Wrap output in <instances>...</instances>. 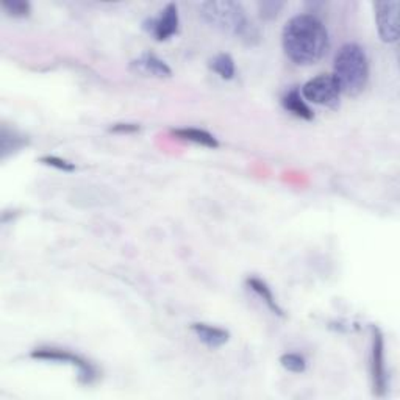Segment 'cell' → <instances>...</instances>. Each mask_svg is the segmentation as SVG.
Wrapping results in <instances>:
<instances>
[{
	"mask_svg": "<svg viewBox=\"0 0 400 400\" xmlns=\"http://www.w3.org/2000/svg\"><path fill=\"white\" fill-rule=\"evenodd\" d=\"M283 51L296 64L308 66L319 61L329 51V31L313 14H297L283 27Z\"/></svg>",
	"mask_w": 400,
	"mask_h": 400,
	"instance_id": "obj_1",
	"label": "cell"
},
{
	"mask_svg": "<svg viewBox=\"0 0 400 400\" xmlns=\"http://www.w3.org/2000/svg\"><path fill=\"white\" fill-rule=\"evenodd\" d=\"M369 77V61L364 48L355 43L342 46L333 64V78L341 89V93L347 96L360 94Z\"/></svg>",
	"mask_w": 400,
	"mask_h": 400,
	"instance_id": "obj_2",
	"label": "cell"
},
{
	"mask_svg": "<svg viewBox=\"0 0 400 400\" xmlns=\"http://www.w3.org/2000/svg\"><path fill=\"white\" fill-rule=\"evenodd\" d=\"M199 11L208 26L220 31L244 38L250 35L252 27L240 4L232 0H210L200 4Z\"/></svg>",
	"mask_w": 400,
	"mask_h": 400,
	"instance_id": "obj_3",
	"label": "cell"
},
{
	"mask_svg": "<svg viewBox=\"0 0 400 400\" xmlns=\"http://www.w3.org/2000/svg\"><path fill=\"white\" fill-rule=\"evenodd\" d=\"M341 89L330 73H321L302 86V97L308 102L334 108L339 103Z\"/></svg>",
	"mask_w": 400,
	"mask_h": 400,
	"instance_id": "obj_4",
	"label": "cell"
},
{
	"mask_svg": "<svg viewBox=\"0 0 400 400\" xmlns=\"http://www.w3.org/2000/svg\"><path fill=\"white\" fill-rule=\"evenodd\" d=\"M31 357L38 358V360L46 361H60L68 363L73 367H77L78 371V380L83 383H91L96 379V371L91 363H88L85 358H81L76 354H71L68 350L61 349H38L35 352H31Z\"/></svg>",
	"mask_w": 400,
	"mask_h": 400,
	"instance_id": "obj_5",
	"label": "cell"
},
{
	"mask_svg": "<svg viewBox=\"0 0 400 400\" xmlns=\"http://www.w3.org/2000/svg\"><path fill=\"white\" fill-rule=\"evenodd\" d=\"M375 21L380 38L385 43H396L399 39V2L397 0H383L374 4Z\"/></svg>",
	"mask_w": 400,
	"mask_h": 400,
	"instance_id": "obj_6",
	"label": "cell"
},
{
	"mask_svg": "<svg viewBox=\"0 0 400 400\" xmlns=\"http://www.w3.org/2000/svg\"><path fill=\"white\" fill-rule=\"evenodd\" d=\"M144 29L157 41H166L178 30V8L175 4H168L157 18L144 22Z\"/></svg>",
	"mask_w": 400,
	"mask_h": 400,
	"instance_id": "obj_7",
	"label": "cell"
},
{
	"mask_svg": "<svg viewBox=\"0 0 400 400\" xmlns=\"http://www.w3.org/2000/svg\"><path fill=\"white\" fill-rule=\"evenodd\" d=\"M385 355H383V338L377 329H374L372 339V377L374 386L377 394H383L386 386V375H385Z\"/></svg>",
	"mask_w": 400,
	"mask_h": 400,
	"instance_id": "obj_8",
	"label": "cell"
},
{
	"mask_svg": "<svg viewBox=\"0 0 400 400\" xmlns=\"http://www.w3.org/2000/svg\"><path fill=\"white\" fill-rule=\"evenodd\" d=\"M132 68L136 69V72L153 77H170V73H173L168 64L153 53H143L140 58L132 63Z\"/></svg>",
	"mask_w": 400,
	"mask_h": 400,
	"instance_id": "obj_9",
	"label": "cell"
},
{
	"mask_svg": "<svg viewBox=\"0 0 400 400\" xmlns=\"http://www.w3.org/2000/svg\"><path fill=\"white\" fill-rule=\"evenodd\" d=\"M191 330L195 333V337H198L203 344L213 349L224 346L228 338H230V334H228L227 330L215 327V325H210V324H193Z\"/></svg>",
	"mask_w": 400,
	"mask_h": 400,
	"instance_id": "obj_10",
	"label": "cell"
},
{
	"mask_svg": "<svg viewBox=\"0 0 400 400\" xmlns=\"http://www.w3.org/2000/svg\"><path fill=\"white\" fill-rule=\"evenodd\" d=\"M282 105H283L284 110L289 111L291 114H294V116H297L300 119L309 120V119L314 118L312 108L308 107L307 102L304 101V97L300 96L297 89H292V91L284 94L283 99H282Z\"/></svg>",
	"mask_w": 400,
	"mask_h": 400,
	"instance_id": "obj_11",
	"label": "cell"
},
{
	"mask_svg": "<svg viewBox=\"0 0 400 400\" xmlns=\"http://www.w3.org/2000/svg\"><path fill=\"white\" fill-rule=\"evenodd\" d=\"M174 135L177 138H180V140L200 144L203 147H210V149H216V147L219 145L217 140L213 135L205 132V130H200V128H194V127L177 128V130H174Z\"/></svg>",
	"mask_w": 400,
	"mask_h": 400,
	"instance_id": "obj_12",
	"label": "cell"
},
{
	"mask_svg": "<svg viewBox=\"0 0 400 400\" xmlns=\"http://www.w3.org/2000/svg\"><path fill=\"white\" fill-rule=\"evenodd\" d=\"M247 284H249V288L254 291L261 300L265 302V304L267 305V308L271 309L272 313L279 314V316H283V309L279 307V304H277V300L274 297L271 288H269L263 280L257 279V277H250V279H247Z\"/></svg>",
	"mask_w": 400,
	"mask_h": 400,
	"instance_id": "obj_13",
	"label": "cell"
},
{
	"mask_svg": "<svg viewBox=\"0 0 400 400\" xmlns=\"http://www.w3.org/2000/svg\"><path fill=\"white\" fill-rule=\"evenodd\" d=\"M210 68L224 80H232L235 77V61L228 53L216 55L215 58L210 61Z\"/></svg>",
	"mask_w": 400,
	"mask_h": 400,
	"instance_id": "obj_14",
	"label": "cell"
},
{
	"mask_svg": "<svg viewBox=\"0 0 400 400\" xmlns=\"http://www.w3.org/2000/svg\"><path fill=\"white\" fill-rule=\"evenodd\" d=\"M280 363H282L284 369L289 371V372H296V374L304 372L305 367H307L305 358L299 355V354H284L280 358Z\"/></svg>",
	"mask_w": 400,
	"mask_h": 400,
	"instance_id": "obj_15",
	"label": "cell"
},
{
	"mask_svg": "<svg viewBox=\"0 0 400 400\" xmlns=\"http://www.w3.org/2000/svg\"><path fill=\"white\" fill-rule=\"evenodd\" d=\"M4 10L10 14L21 18V16H27L30 13V4L24 2V0H8V2L2 4Z\"/></svg>",
	"mask_w": 400,
	"mask_h": 400,
	"instance_id": "obj_16",
	"label": "cell"
},
{
	"mask_svg": "<svg viewBox=\"0 0 400 400\" xmlns=\"http://www.w3.org/2000/svg\"><path fill=\"white\" fill-rule=\"evenodd\" d=\"M41 163H44V165H47V166H52V168H56L60 170H64V173H72V170L76 169V166H73L72 163L63 160V158H58V157H53V155H47V157H43V158H41Z\"/></svg>",
	"mask_w": 400,
	"mask_h": 400,
	"instance_id": "obj_17",
	"label": "cell"
},
{
	"mask_svg": "<svg viewBox=\"0 0 400 400\" xmlns=\"http://www.w3.org/2000/svg\"><path fill=\"white\" fill-rule=\"evenodd\" d=\"M282 6H283V4H280V2H265L260 5V11H261V16H265V18H272V16L279 13Z\"/></svg>",
	"mask_w": 400,
	"mask_h": 400,
	"instance_id": "obj_18",
	"label": "cell"
},
{
	"mask_svg": "<svg viewBox=\"0 0 400 400\" xmlns=\"http://www.w3.org/2000/svg\"><path fill=\"white\" fill-rule=\"evenodd\" d=\"M111 132H118V133H132L136 132V130H140L136 124H114L111 128Z\"/></svg>",
	"mask_w": 400,
	"mask_h": 400,
	"instance_id": "obj_19",
	"label": "cell"
}]
</instances>
